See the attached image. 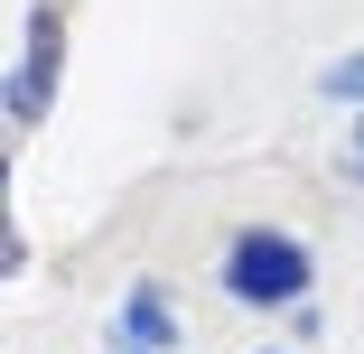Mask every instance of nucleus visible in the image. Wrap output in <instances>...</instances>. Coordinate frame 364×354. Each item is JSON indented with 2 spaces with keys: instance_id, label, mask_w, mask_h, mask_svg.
<instances>
[{
  "instance_id": "obj_1",
  "label": "nucleus",
  "mask_w": 364,
  "mask_h": 354,
  "mask_svg": "<svg viewBox=\"0 0 364 354\" xmlns=\"http://www.w3.org/2000/svg\"><path fill=\"white\" fill-rule=\"evenodd\" d=\"M215 289H225L234 308H309L318 289V252L289 233V224H234L225 243H215Z\"/></svg>"
},
{
  "instance_id": "obj_2",
  "label": "nucleus",
  "mask_w": 364,
  "mask_h": 354,
  "mask_svg": "<svg viewBox=\"0 0 364 354\" xmlns=\"http://www.w3.org/2000/svg\"><path fill=\"white\" fill-rule=\"evenodd\" d=\"M56 65H65V0H38L28 47H19V65H10V131H38L47 94H56Z\"/></svg>"
},
{
  "instance_id": "obj_3",
  "label": "nucleus",
  "mask_w": 364,
  "mask_h": 354,
  "mask_svg": "<svg viewBox=\"0 0 364 354\" xmlns=\"http://www.w3.org/2000/svg\"><path fill=\"white\" fill-rule=\"evenodd\" d=\"M122 345H140V354H168L178 345V308H168V289L159 280H140V289L122 299V326H112Z\"/></svg>"
},
{
  "instance_id": "obj_4",
  "label": "nucleus",
  "mask_w": 364,
  "mask_h": 354,
  "mask_svg": "<svg viewBox=\"0 0 364 354\" xmlns=\"http://www.w3.org/2000/svg\"><path fill=\"white\" fill-rule=\"evenodd\" d=\"M318 103L364 112V47H355V56H336V65H318Z\"/></svg>"
},
{
  "instance_id": "obj_5",
  "label": "nucleus",
  "mask_w": 364,
  "mask_h": 354,
  "mask_svg": "<svg viewBox=\"0 0 364 354\" xmlns=\"http://www.w3.org/2000/svg\"><path fill=\"white\" fill-rule=\"evenodd\" d=\"M346 177L364 187V112H355V131H346Z\"/></svg>"
}]
</instances>
